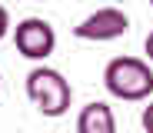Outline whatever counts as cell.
<instances>
[{
  "instance_id": "cell-1",
  "label": "cell",
  "mask_w": 153,
  "mask_h": 133,
  "mask_svg": "<svg viewBox=\"0 0 153 133\" xmlns=\"http://www.w3.org/2000/svg\"><path fill=\"white\" fill-rule=\"evenodd\" d=\"M103 87L110 97L126 100V103H140L153 97V67L150 60L140 57H113L103 67Z\"/></svg>"
},
{
  "instance_id": "cell-2",
  "label": "cell",
  "mask_w": 153,
  "mask_h": 133,
  "mask_svg": "<svg viewBox=\"0 0 153 133\" xmlns=\"http://www.w3.org/2000/svg\"><path fill=\"white\" fill-rule=\"evenodd\" d=\"M27 97L30 103L37 106V110L50 120H57L70 110V103H73V87H70V80L53 70V67H33L27 73Z\"/></svg>"
},
{
  "instance_id": "cell-3",
  "label": "cell",
  "mask_w": 153,
  "mask_h": 133,
  "mask_svg": "<svg viewBox=\"0 0 153 133\" xmlns=\"http://www.w3.org/2000/svg\"><path fill=\"white\" fill-rule=\"evenodd\" d=\"M13 43H17V53H20V57L43 63L50 53L57 50V30H53L50 20H43V17H23V20L13 27Z\"/></svg>"
},
{
  "instance_id": "cell-4",
  "label": "cell",
  "mask_w": 153,
  "mask_h": 133,
  "mask_svg": "<svg viewBox=\"0 0 153 133\" xmlns=\"http://www.w3.org/2000/svg\"><path fill=\"white\" fill-rule=\"evenodd\" d=\"M130 30V17H126L117 4L110 7H100L93 10L90 17H83L80 23L73 27V37L76 40H93V43H107V40H117Z\"/></svg>"
},
{
  "instance_id": "cell-5",
  "label": "cell",
  "mask_w": 153,
  "mask_h": 133,
  "mask_svg": "<svg viewBox=\"0 0 153 133\" xmlns=\"http://www.w3.org/2000/svg\"><path fill=\"white\" fill-rule=\"evenodd\" d=\"M76 133H117V117L113 106L103 100L87 103L80 113H76Z\"/></svg>"
},
{
  "instance_id": "cell-6",
  "label": "cell",
  "mask_w": 153,
  "mask_h": 133,
  "mask_svg": "<svg viewBox=\"0 0 153 133\" xmlns=\"http://www.w3.org/2000/svg\"><path fill=\"white\" fill-rule=\"evenodd\" d=\"M140 123H143V130H146V133H153V100L143 106V117H140Z\"/></svg>"
},
{
  "instance_id": "cell-7",
  "label": "cell",
  "mask_w": 153,
  "mask_h": 133,
  "mask_svg": "<svg viewBox=\"0 0 153 133\" xmlns=\"http://www.w3.org/2000/svg\"><path fill=\"white\" fill-rule=\"evenodd\" d=\"M7 33H10V13H7V7H0V40Z\"/></svg>"
},
{
  "instance_id": "cell-8",
  "label": "cell",
  "mask_w": 153,
  "mask_h": 133,
  "mask_svg": "<svg viewBox=\"0 0 153 133\" xmlns=\"http://www.w3.org/2000/svg\"><path fill=\"white\" fill-rule=\"evenodd\" d=\"M143 50H146V60L153 63V30L146 33V40H143Z\"/></svg>"
},
{
  "instance_id": "cell-9",
  "label": "cell",
  "mask_w": 153,
  "mask_h": 133,
  "mask_svg": "<svg viewBox=\"0 0 153 133\" xmlns=\"http://www.w3.org/2000/svg\"><path fill=\"white\" fill-rule=\"evenodd\" d=\"M0 87H4V80H0Z\"/></svg>"
},
{
  "instance_id": "cell-10",
  "label": "cell",
  "mask_w": 153,
  "mask_h": 133,
  "mask_svg": "<svg viewBox=\"0 0 153 133\" xmlns=\"http://www.w3.org/2000/svg\"><path fill=\"white\" fill-rule=\"evenodd\" d=\"M113 4H120V0H113Z\"/></svg>"
},
{
  "instance_id": "cell-11",
  "label": "cell",
  "mask_w": 153,
  "mask_h": 133,
  "mask_svg": "<svg viewBox=\"0 0 153 133\" xmlns=\"http://www.w3.org/2000/svg\"><path fill=\"white\" fill-rule=\"evenodd\" d=\"M150 7H153V0H150Z\"/></svg>"
}]
</instances>
